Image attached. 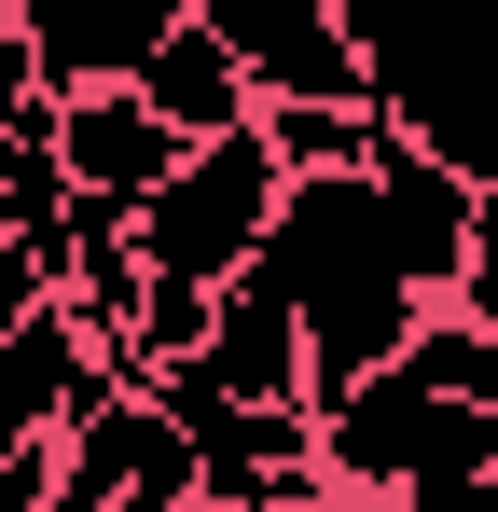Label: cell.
Returning <instances> with one entry per match:
<instances>
[{"mask_svg":"<svg viewBox=\"0 0 498 512\" xmlns=\"http://www.w3.org/2000/svg\"><path fill=\"white\" fill-rule=\"evenodd\" d=\"M42 97H56V84H42V42H28V14H0V139H14Z\"/></svg>","mask_w":498,"mask_h":512,"instance_id":"obj_11","label":"cell"},{"mask_svg":"<svg viewBox=\"0 0 498 512\" xmlns=\"http://www.w3.org/2000/svg\"><path fill=\"white\" fill-rule=\"evenodd\" d=\"M374 208H388V250H402V277L443 305V291H457V263H471V208H485V194L443 167V153H415L402 125H388V153H374Z\"/></svg>","mask_w":498,"mask_h":512,"instance_id":"obj_6","label":"cell"},{"mask_svg":"<svg viewBox=\"0 0 498 512\" xmlns=\"http://www.w3.org/2000/svg\"><path fill=\"white\" fill-rule=\"evenodd\" d=\"M277 194H291V180H277V153H263V111H249L236 139H194V153L139 194V263L222 291V277H249V250L277 236Z\"/></svg>","mask_w":498,"mask_h":512,"instance_id":"obj_1","label":"cell"},{"mask_svg":"<svg viewBox=\"0 0 498 512\" xmlns=\"http://www.w3.org/2000/svg\"><path fill=\"white\" fill-rule=\"evenodd\" d=\"M443 305H471V319L498 333V194L471 208V263H457V291H443Z\"/></svg>","mask_w":498,"mask_h":512,"instance_id":"obj_12","label":"cell"},{"mask_svg":"<svg viewBox=\"0 0 498 512\" xmlns=\"http://www.w3.org/2000/svg\"><path fill=\"white\" fill-rule=\"evenodd\" d=\"M263 153H277V180H346L388 153V111L374 97H263Z\"/></svg>","mask_w":498,"mask_h":512,"instance_id":"obj_10","label":"cell"},{"mask_svg":"<svg viewBox=\"0 0 498 512\" xmlns=\"http://www.w3.org/2000/svg\"><path fill=\"white\" fill-rule=\"evenodd\" d=\"M471 512H498V485H485V499H471Z\"/></svg>","mask_w":498,"mask_h":512,"instance_id":"obj_16","label":"cell"},{"mask_svg":"<svg viewBox=\"0 0 498 512\" xmlns=\"http://www.w3.org/2000/svg\"><path fill=\"white\" fill-rule=\"evenodd\" d=\"M0 14H28V0H0Z\"/></svg>","mask_w":498,"mask_h":512,"instance_id":"obj_17","label":"cell"},{"mask_svg":"<svg viewBox=\"0 0 498 512\" xmlns=\"http://www.w3.org/2000/svg\"><path fill=\"white\" fill-rule=\"evenodd\" d=\"M194 0H28V42H42V84H139V56H153L166 28H180Z\"/></svg>","mask_w":498,"mask_h":512,"instance_id":"obj_8","label":"cell"},{"mask_svg":"<svg viewBox=\"0 0 498 512\" xmlns=\"http://www.w3.org/2000/svg\"><path fill=\"white\" fill-rule=\"evenodd\" d=\"M14 222H28V194H14V153H0V236H14Z\"/></svg>","mask_w":498,"mask_h":512,"instance_id":"obj_14","label":"cell"},{"mask_svg":"<svg viewBox=\"0 0 498 512\" xmlns=\"http://www.w3.org/2000/svg\"><path fill=\"white\" fill-rule=\"evenodd\" d=\"M180 153H194V139H180L139 84H70L56 97V167H70V194H125V208H139Z\"/></svg>","mask_w":498,"mask_h":512,"instance_id":"obj_5","label":"cell"},{"mask_svg":"<svg viewBox=\"0 0 498 512\" xmlns=\"http://www.w3.org/2000/svg\"><path fill=\"white\" fill-rule=\"evenodd\" d=\"M194 374H208V388H236V402H291V416H305V319H291V291H277L263 263H249V277H222Z\"/></svg>","mask_w":498,"mask_h":512,"instance_id":"obj_7","label":"cell"},{"mask_svg":"<svg viewBox=\"0 0 498 512\" xmlns=\"http://www.w3.org/2000/svg\"><path fill=\"white\" fill-rule=\"evenodd\" d=\"M443 416H457V402H443L415 360H374L360 388H332V402H319V471L346 485V499H402V471L429 457V429H443Z\"/></svg>","mask_w":498,"mask_h":512,"instance_id":"obj_2","label":"cell"},{"mask_svg":"<svg viewBox=\"0 0 498 512\" xmlns=\"http://www.w3.org/2000/svg\"><path fill=\"white\" fill-rule=\"evenodd\" d=\"M194 14L236 42L249 97H374V84H360V42H346L332 0H194Z\"/></svg>","mask_w":498,"mask_h":512,"instance_id":"obj_3","label":"cell"},{"mask_svg":"<svg viewBox=\"0 0 498 512\" xmlns=\"http://www.w3.org/2000/svg\"><path fill=\"white\" fill-rule=\"evenodd\" d=\"M97 388H111V360H97V333H83L70 291H56L42 319H14V333H0V457H42Z\"/></svg>","mask_w":498,"mask_h":512,"instance_id":"obj_4","label":"cell"},{"mask_svg":"<svg viewBox=\"0 0 498 512\" xmlns=\"http://www.w3.org/2000/svg\"><path fill=\"white\" fill-rule=\"evenodd\" d=\"M139 97H153L180 139H236L249 111H263V97H249V70H236V42H222L208 14H180L153 56H139Z\"/></svg>","mask_w":498,"mask_h":512,"instance_id":"obj_9","label":"cell"},{"mask_svg":"<svg viewBox=\"0 0 498 512\" xmlns=\"http://www.w3.org/2000/svg\"><path fill=\"white\" fill-rule=\"evenodd\" d=\"M125 512H208V499H125Z\"/></svg>","mask_w":498,"mask_h":512,"instance_id":"obj_15","label":"cell"},{"mask_svg":"<svg viewBox=\"0 0 498 512\" xmlns=\"http://www.w3.org/2000/svg\"><path fill=\"white\" fill-rule=\"evenodd\" d=\"M42 485H56V443L42 457H0V512H42Z\"/></svg>","mask_w":498,"mask_h":512,"instance_id":"obj_13","label":"cell"}]
</instances>
